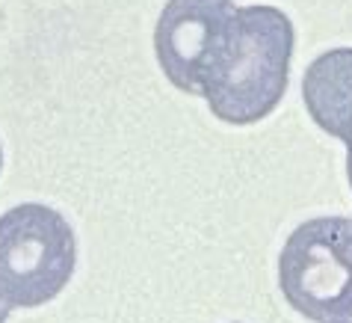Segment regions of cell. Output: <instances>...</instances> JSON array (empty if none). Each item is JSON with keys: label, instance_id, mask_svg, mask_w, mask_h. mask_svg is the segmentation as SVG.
Segmentation results:
<instances>
[{"label": "cell", "instance_id": "obj_1", "mask_svg": "<svg viewBox=\"0 0 352 323\" xmlns=\"http://www.w3.org/2000/svg\"><path fill=\"white\" fill-rule=\"evenodd\" d=\"M293 48L290 15L276 6H237L204 63L199 95L228 125L267 119L287 92Z\"/></svg>", "mask_w": 352, "mask_h": 323}, {"label": "cell", "instance_id": "obj_8", "mask_svg": "<svg viewBox=\"0 0 352 323\" xmlns=\"http://www.w3.org/2000/svg\"><path fill=\"white\" fill-rule=\"evenodd\" d=\"M0 169H3V149H0Z\"/></svg>", "mask_w": 352, "mask_h": 323}, {"label": "cell", "instance_id": "obj_6", "mask_svg": "<svg viewBox=\"0 0 352 323\" xmlns=\"http://www.w3.org/2000/svg\"><path fill=\"white\" fill-rule=\"evenodd\" d=\"M346 178H349V187H352V140L346 143Z\"/></svg>", "mask_w": 352, "mask_h": 323}, {"label": "cell", "instance_id": "obj_5", "mask_svg": "<svg viewBox=\"0 0 352 323\" xmlns=\"http://www.w3.org/2000/svg\"><path fill=\"white\" fill-rule=\"evenodd\" d=\"M302 101L320 131L352 140V48H331L305 68Z\"/></svg>", "mask_w": 352, "mask_h": 323}, {"label": "cell", "instance_id": "obj_7", "mask_svg": "<svg viewBox=\"0 0 352 323\" xmlns=\"http://www.w3.org/2000/svg\"><path fill=\"white\" fill-rule=\"evenodd\" d=\"M6 315H9V311H6L3 306H0V323H6Z\"/></svg>", "mask_w": 352, "mask_h": 323}, {"label": "cell", "instance_id": "obj_9", "mask_svg": "<svg viewBox=\"0 0 352 323\" xmlns=\"http://www.w3.org/2000/svg\"><path fill=\"white\" fill-rule=\"evenodd\" d=\"M344 323H349V320H344Z\"/></svg>", "mask_w": 352, "mask_h": 323}, {"label": "cell", "instance_id": "obj_4", "mask_svg": "<svg viewBox=\"0 0 352 323\" xmlns=\"http://www.w3.org/2000/svg\"><path fill=\"white\" fill-rule=\"evenodd\" d=\"M234 9V0H166L154 27V54L175 90L199 95L204 63Z\"/></svg>", "mask_w": 352, "mask_h": 323}, {"label": "cell", "instance_id": "obj_2", "mask_svg": "<svg viewBox=\"0 0 352 323\" xmlns=\"http://www.w3.org/2000/svg\"><path fill=\"white\" fill-rule=\"evenodd\" d=\"M77 267V238L60 211L24 202L0 213V306L38 309L56 300Z\"/></svg>", "mask_w": 352, "mask_h": 323}, {"label": "cell", "instance_id": "obj_3", "mask_svg": "<svg viewBox=\"0 0 352 323\" xmlns=\"http://www.w3.org/2000/svg\"><path fill=\"white\" fill-rule=\"evenodd\" d=\"M278 288L314 323L352 320V217H314L293 229L278 256Z\"/></svg>", "mask_w": 352, "mask_h": 323}]
</instances>
